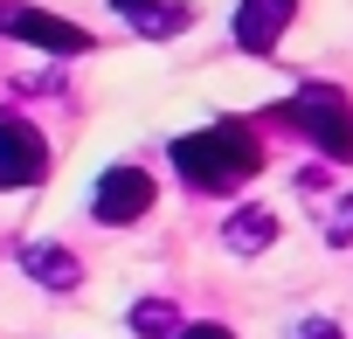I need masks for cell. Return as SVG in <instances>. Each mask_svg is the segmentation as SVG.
I'll use <instances>...</instances> for the list:
<instances>
[{
    "label": "cell",
    "instance_id": "6da1fadb",
    "mask_svg": "<svg viewBox=\"0 0 353 339\" xmlns=\"http://www.w3.org/2000/svg\"><path fill=\"white\" fill-rule=\"evenodd\" d=\"M173 174L194 194H229V187L263 174V145H256V132L243 118H222V125H201V132L173 138Z\"/></svg>",
    "mask_w": 353,
    "mask_h": 339
},
{
    "label": "cell",
    "instance_id": "7a4b0ae2",
    "mask_svg": "<svg viewBox=\"0 0 353 339\" xmlns=\"http://www.w3.org/2000/svg\"><path fill=\"white\" fill-rule=\"evenodd\" d=\"M270 118H277L284 132H298L312 152H325L332 166L353 159V104H346V90H332V83H305V90L284 97Z\"/></svg>",
    "mask_w": 353,
    "mask_h": 339
},
{
    "label": "cell",
    "instance_id": "3957f363",
    "mask_svg": "<svg viewBox=\"0 0 353 339\" xmlns=\"http://www.w3.org/2000/svg\"><path fill=\"white\" fill-rule=\"evenodd\" d=\"M42 174H49V138L21 111H0V194H21Z\"/></svg>",
    "mask_w": 353,
    "mask_h": 339
},
{
    "label": "cell",
    "instance_id": "277c9868",
    "mask_svg": "<svg viewBox=\"0 0 353 339\" xmlns=\"http://www.w3.org/2000/svg\"><path fill=\"white\" fill-rule=\"evenodd\" d=\"M152 201H159V187H152L145 166H111V174L97 181V194H90V215L104 229H125V222L152 215Z\"/></svg>",
    "mask_w": 353,
    "mask_h": 339
},
{
    "label": "cell",
    "instance_id": "5b68a950",
    "mask_svg": "<svg viewBox=\"0 0 353 339\" xmlns=\"http://www.w3.org/2000/svg\"><path fill=\"white\" fill-rule=\"evenodd\" d=\"M0 35H21V42L49 49V56H83V49H90V35H83L77 21L49 14V8H8V28H0Z\"/></svg>",
    "mask_w": 353,
    "mask_h": 339
},
{
    "label": "cell",
    "instance_id": "8992f818",
    "mask_svg": "<svg viewBox=\"0 0 353 339\" xmlns=\"http://www.w3.org/2000/svg\"><path fill=\"white\" fill-rule=\"evenodd\" d=\"M291 14H298V0H243V8H236V42H243L250 56H270V49L284 42Z\"/></svg>",
    "mask_w": 353,
    "mask_h": 339
},
{
    "label": "cell",
    "instance_id": "52a82bcc",
    "mask_svg": "<svg viewBox=\"0 0 353 339\" xmlns=\"http://www.w3.org/2000/svg\"><path fill=\"white\" fill-rule=\"evenodd\" d=\"M21 270H28L42 291H77V284H83V263H77L70 249H56V243H28V249H21Z\"/></svg>",
    "mask_w": 353,
    "mask_h": 339
},
{
    "label": "cell",
    "instance_id": "ba28073f",
    "mask_svg": "<svg viewBox=\"0 0 353 339\" xmlns=\"http://www.w3.org/2000/svg\"><path fill=\"white\" fill-rule=\"evenodd\" d=\"M111 8H118V14H125L139 35H152V42L188 28V8H181V0H111Z\"/></svg>",
    "mask_w": 353,
    "mask_h": 339
},
{
    "label": "cell",
    "instance_id": "9c48e42d",
    "mask_svg": "<svg viewBox=\"0 0 353 339\" xmlns=\"http://www.w3.org/2000/svg\"><path fill=\"white\" fill-rule=\"evenodd\" d=\"M277 229H284V222H277L270 208H243V215H229V222H222V243H229L236 256H256V249H270V243H277Z\"/></svg>",
    "mask_w": 353,
    "mask_h": 339
},
{
    "label": "cell",
    "instance_id": "30bf717a",
    "mask_svg": "<svg viewBox=\"0 0 353 339\" xmlns=\"http://www.w3.org/2000/svg\"><path fill=\"white\" fill-rule=\"evenodd\" d=\"M132 332L139 339H181V311H173V298H139L132 305Z\"/></svg>",
    "mask_w": 353,
    "mask_h": 339
},
{
    "label": "cell",
    "instance_id": "8fae6325",
    "mask_svg": "<svg viewBox=\"0 0 353 339\" xmlns=\"http://www.w3.org/2000/svg\"><path fill=\"white\" fill-rule=\"evenodd\" d=\"M325 243H332V249H346V243H353V194L325 215Z\"/></svg>",
    "mask_w": 353,
    "mask_h": 339
},
{
    "label": "cell",
    "instance_id": "7c38bea8",
    "mask_svg": "<svg viewBox=\"0 0 353 339\" xmlns=\"http://www.w3.org/2000/svg\"><path fill=\"white\" fill-rule=\"evenodd\" d=\"M181 339H236L229 325H181Z\"/></svg>",
    "mask_w": 353,
    "mask_h": 339
},
{
    "label": "cell",
    "instance_id": "4fadbf2b",
    "mask_svg": "<svg viewBox=\"0 0 353 339\" xmlns=\"http://www.w3.org/2000/svg\"><path fill=\"white\" fill-rule=\"evenodd\" d=\"M298 339H339V325H325V318H312V325H298Z\"/></svg>",
    "mask_w": 353,
    "mask_h": 339
},
{
    "label": "cell",
    "instance_id": "5bb4252c",
    "mask_svg": "<svg viewBox=\"0 0 353 339\" xmlns=\"http://www.w3.org/2000/svg\"><path fill=\"white\" fill-rule=\"evenodd\" d=\"M8 8H14V0H0V28H8Z\"/></svg>",
    "mask_w": 353,
    "mask_h": 339
}]
</instances>
